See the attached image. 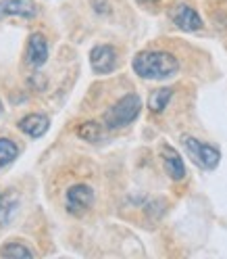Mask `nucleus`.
I'll return each instance as SVG.
<instances>
[{
    "label": "nucleus",
    "mask_w": 227,
    "mask_h": 259,
    "mask_svg": "<svg viewBox=\"0 0 227 259\" xmlns=\"http://www.w3.org/2000/svg\"><path fill=\"white\" fill-rule=\"evenodd\" d=\"M132 67L144 79H167L180 71V61L165 51H142L134 57Z\"/></svg>",
    "instance_id": "obj_1"
},
{
    "label": "nucleus",
    "mask_w": 227,
    "mask_h": 259,
    "mask_svg": "<svg viewBox=\"0 0 227 259\" xmlns=\"http://www.w3.org/2000/svg\"><path fill=\"white\" fill-rule=\"evenodd\" d=\"M140 111H142V99L140 96L138 94H125L123 99H119L104 113V117H102L104 127L119 130V127L134 123L140 117Z\"/></svg>",
    "instance_id": "obj_2"
},
{
    "label": "nucleus",
    "mask_w": 227,
    "mask_h": 259,
    "mask_svg": "<svg viewBox=\"0 0 227 259\" xmlns=\"http://www.w3.org/2000/svg\"><path fill=\"white\" fill-rule=\"evenodd\" d=\"M182 142L190 155V159L202 169H215L221 161V151L208 142H200L194 136H182Z\"/></svg>",
    "instance_id": "obj_3"
},
{
    "label": "nucleus",
    "mask_w": 227,
    "mask_h": 259,
    "mask_svg": "<svg viewBox=\"0 0 227 259\" xmlns=\"http://www.w3.org/2000/svg\"><path fill=\"white\" fill-rule=\"evenodd\" d=\"M94 205V190L88 184H73L65 194V209L71 215H84Z\"/></svg>",
    "instance_id": "obj_4"
},
{
    "label": "nucleus",
    "mask_w": 227,
    "mask_h": 259,
    "mask_svg": "<svg viewBox=\"0 0 227 259\" xmlns=\"http://www.w3.org/2000/svg\"><path fill=\"white\" fill-rule=\"evenodd\" d=\"M117 63H119V57H117L115 46H110V44H98V46H94L92 51H90L92 71L98 73V75L112 73V71L117 69Z\"/></svg>",
    "instance_id": "obj_5"
},
{
    "label": "nucleus",
    "mask_w": 227,
    "mask_h": 259,
    "mask_svg": "<svg viewBox=\"0 0 227 259\" xmlns=\"http://www.w3.org/2000/svg\"><path fill=\"white\" fill-rule=\"evenodd\" d=\"M169 17L175 27H180L182 31H198L202 29V17L196 13V9H192L190 5H177L171 9Z\"/></svg>",
    "instance_id": "obj_6"
},
{
    "label": "nucleus",
    "mask_w": 227,
    "mask_h": 259,
    "mask_svg": "<svg viewBox=\"0 0 227 259\" xmlns=\"http://www.w3.org/2000/svg\"><path fill=\"white\" fill-rule=\"evenodd\" d=\"M36 15H38V5L34 0H3L0 3V19L7 17L34 19Z\"/></svg>",
    "instance_id": "obj_7"
},
{
    "label": "nucleus",
    "mask_w": 227,
    "mask_h": 259,
    "mask_svg": "<svg viewBox=\"0 0 227 259\" xmlns=\"http://www.w3.org/2000/svg\"><path fill=\"white\" fill-rule=\"evenodd\" d=\"M48 61V42L42 34H31L25 48V63L29 67H42Z\"/></svg>",
    "instance_id": "obj_8"
},
{
    "label": "nucleus",
    "mask_w": 227,
    "mask_h": 259,
    "mask_svg": "<svg viewBox=\"0 0 227 259\" xmlns=\"http://www.w3.org/2000/svg\"><path fill=\"white\" fill-rule=\"evenodd\" d=\"M160 157H163V165H165V171L171 180L180 182L186 178V165H184V159L182 155L177 153L173 147L169 144H163V149H160Z\"/></svg>",
    "instance_id": "obj_9"
},
{
    "label": "nucleus",
    "mask_w": 227,
    "mask_h": 259,
    "mask_svg": "<svg viewBox=\"0 0 227 259\" xmlns=\"http://www.w3.org/2000/svg\"><path fill=\"white\" fill-rule=\"evenodd\" d=\"M48 127H50V119L42 113H29L19 119V130L29 138H42L48 132Z\"/></svg>",
    "instance_id": "obj_10"
},
{
    "label": "nucleus",
    "mask_w": 227,
    "mask_h": 259,
    "mask_svg": "<svg viewBox=\"0 0 227 259\" xmlns=\"http://www.w3.org/2000/svg\"><path fill=\"white\" fill-rule=\"evenodd\" d=\"M77 136L86 142H100L104 138V130L96 121H84L77 125Z\"/></svg>",
    "instance_id": "obj_11"
},
{
    "label": "nucleus",
    "mask_w": 227,
    "mask_h": 259,
    "mask_svg": "<svg viewBox=\"0 0 227 259\" xmlns=\"http://www.w3.org/2000/svg\"><path fill=\"white\" fill-rule=\"evenodd\" d=\"M173 99V90L171 88H158L150 94V99H148V109L152 113H163L169 105V101Z\"/></svg>",
    "instance_id": "obj_12"
},
{
    "label": "nucleus",
    "mask_w": 227,
    "mask_h": 259,
    "mask_svg": "<svg viewBox=\"0 0 227 259\" xmlns=\"http://www.w3.org/2000/svg\"><path fill=\"white\" fill-rule=\"evenodd\" d=\"M19 155V147L11 138H0V169L11 165Z\"/></svg>",
    "instance_id": "obj_13"
},
{
    "label": "nucleus",
    "mask_w": 227,
    "mask_h": 259,
    "mask_svg": "<svg viewBox=\"0 0 227 259\" xmlns=\"http://www.w3.org/2000/svg\"><path fill=\"white\" fill-rule=\"evenodd\" d=\"M0 255L3 257H34V251L29 247H25L19 240H11L9 245H5L0 249Z\"/></svg>",
    "instance_id": "obj_14"
},
{
    "label": "nucleus",
    "mask_w": 227,
    "mask_h": 259,
    "mask_svg": "<svg viewBox=\"0 0 227 259\" xmlns=\"http://www.w3.org/2000/svg\"><path fill=\"white\" fill-rule=\"evenodd\" d=\"M15 207H17V203L11 201L7 194L0 192V218H3L5 213H13V211H15Z\"/></svg>",
    "instance_id": "obj_15"
},
{
    "label": "nucleus",
    "mask_w": 227,
    "mask_h": 259,
    "mask_svg": "<svg viewBox=\"0 0 227 259\" xmlns=\"http://www.w3.org/2000/svg\"><path fill=\"white\" fill-rule=\"evenodd\" d=\"M140 3H158V0H140Z\"/></svg>",
    "instance_id": "obj_16"
},
{
    "label": "nucleus",
    "mask_w": 227,
    "mask_h": 259,
    "mask_svg": "<svg viewBox=\"0 0 227 259\" xmlns=\"http://www.w3.org/2000/svg\"><path fill=\"white\" fill-rule=\"evenodd\" d=\"M3 111H5V109H3V103H0V115H3Z\"/></svg>",
    "instance_id": "obj_17"
}]
</instances>
